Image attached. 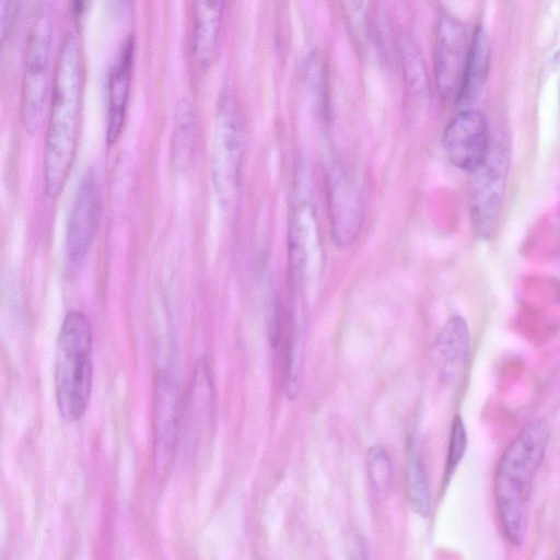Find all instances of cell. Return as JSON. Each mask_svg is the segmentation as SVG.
Listing matches in <instances>:
<instances>
[{"label": "cell", "mask_w": 560, "mask_h": 560, "mask_svg": "<svg viewBox=\"0 0 560 560\" xmlns=\"http://www.w3.org/2000/svg\"><path fill=\"white\" fill-rule=\"evenodd\" d=\"M301 350L299 346H293L289 354V363L287 371L285 392L292 398L298 389V382L301 370Z\"/></svg>", "instance_id": "20"}, {"label": "cell", "mask_w": 560, "mask_h": 560, "mask_svg": "<svg viewBox=\"0 0 560 560\" xmlns=\"http://www.w3.org/2000/svg\"><path fill=\"white\" fill-rule=\"evenodd\" d=\"M408 495L412 510L421 517L430 513V491L425 469L416 451H409Z\"/></svg>", "instance_id": "17"}, {"label": "cell", "mask_w": 560, "mask_h": 560, "mask_svg": "<svg viewBox=\"0 0 560 560\" xmlns=\"http://www.w3.org/2000/svg\"><path fill=\"white\" fill-rule=\"evenodd\" d=\"M178 398L174 383L160 375L154 394V466L162 474L167 470L177 440Z\"/></svg>", "instance_id": "10"}, {"label": "cell", "mask_w": 560, "mask_h": 560, "mask_svg": "<svg viewBox=\"0 0 560 560\" xmlns=\"http://www.w3.org/2000/svg\"><path fill=\"white\" fill-rule=\"evenodd\" d=\"M101 215L96 177L86 170L78 186L66 235V268L73 276L83 268L93 245Z\"/></svg>", "instance_id": "7"}, {"label": "cell", "mask_w": 560, "mask_h": 560, "mask_svg": "<svg viewBox=\"0 0 560 560\" xmlns=\"http://www.w3.org/2000/svg\"><path fill=\"white\" fill-rule=\"evenodd\" d=\"M83 79L82 51L77 37L69 33L57 59L45 140L44 183L50 198L62 190L75 156Z\"/></svg>", "instance_id": "1"}, {"label": "cell", "mask_w": 560, "mask_h": 560, "mask_svg": "<svg viewBox=\"0 0 560 560\" xmlns=\"http://www.w3.org/2000/svg\"><path fill=\"white\" fill-rule=\"evenodd\" d=\"M467 446V433L465 429L464 421L460 416H456L452 423L447 458H446V467H445V477L446 480L451 478L458 464L464 457L465 451Z\"/></svg>", "instance_id": "19"}, {"label": "cell", "mask_w": 560, "mask_h": 560, "mask_svg": "<svg viewBox=\"0 0 560 560\" xmlns=\"http://www.w3.org/2000/svg\"><path fill=\"white\" fill-rule=\"evenodd\" d=\"M50 45V22L40 14L30 32L22 83L21 117L30 133L38 129L48 96Z\"/></svg>", "instance_id": "6"}, {"label": "cell", "mask_w": 560, "mask_h": 560, "mask_svg": "<svg viewBox=\"0 0 560 560\" xmlns=\"http://www.w3.org/2000/svg\"><path fill=\"white\" fill-rule=\"evenodd\" d=\"M509 150L504 140L490 143L482 163L470 172L469 207L475 233L491 238L498 230L509 173Z\"/></svg>", "instance_id": "5"}, {"label": "cell", "mask_w": 560, "mask_h": 560, "mask_svg": "<svg viewBox=\"0 0 560 560\" xmlns=\"http://www.w3.org/2000/svg\"><path fill=\"white\" fill-rule=\"evenodd\" d=\"M366 464L373 492L380 498L385 497L393 482V469L387 452L380 445L370 447Z\"/></svg>", "instance_id": "18"}, {"label": "cell", "mask_w": 560, "mask_h": 560, "mask_svg": "<svg viewBox=\"0 0 560 560\" xmlns=\"http://www.w3.org/2000/svg\"><path fill=\"white\" fill-rule=\"evenodd\" d=\"M442 141L448 161L470 173L482 163L490 148L486 117L474 108L460 110L445 127Z\"/></svg>", "instance_id": "9"}, {"label": "cell", "mask_w": 560, "mask_h": 560, "mask_svg": "<svg viewBox=\"0 0 560 560\" xmlns=\"http://www.w3.org/2000/svg\"><path fill=\"white\" fill-rule=\"evenodd\" d=\"M549 442V425L530 420L502 454L494 477V497L503 533L513 546L524 542L534 481Z\"/></svg>", "instance_id": "2"}, {"label": "cell", "mask_w": 560, "mask_h": 560, "mask_svg": "<svg viewBox=\"0 0 560 560\" xmlns=\"http://www.w3.org/2000/svg\"><path fill=\"white\" fill-rule=\"evenodd\" d=\"M469 329L466 320L454 315L447 319L435 340L441 381L451 384L466 365L469 354Z\"/></svg>", "instance_id": "14"}, {"label": "cell", "mask_w": 560, "mask_h": 560, "mask_svg": "<svg viewBox=\"0 0 560 560\" xmlns=\"http://www.w3.org/2000/svg\"><path fill=\"white\" fill-rule=\"evenodd\" d=\"M16 0H1V24L2 34H5L8 27L10 28L15 14Z\"/></svg>", "instance_id": "22"}, {"label": "cell", "mask_w": 560, "mask_h": 560, "mask_svg": "<svg viewBox=\"0 0 560 560\" xmlns=\"http://www.w3.org/2000/svg\"><path fill=\"white\" fill-rule=\"evenodd\" d=\"M92 350L89 318L80 311H70L58 334L54 372L57 408L68 422L81 419L89 405L93 382Z\"/></svg>", "instance_id": "3"}, {"label": "cell", "mask_w": 560, "mask_h": 560, "mask_svg": "<svg viewBox=\"0 0 560 560\" xmlns=\"http://www.w3.org/2000/svg\"><path fill=\"white\" fill-rule=\"evenodd\" d=\"M469 45L464 24L451 14H443L436 26L434 71L438 91L444 100L456 101Z\"/></svg>", "instance_id": "8"}, {"label": "cell", "mask_w": 560, "mask_h": 560, "mask_svg": "<svg viewBox=\"0 0 560 560\" xmlns=\"http://www.w3.org/2000/svg\"><path fill=\"white\" fill-rule=\"evenodd\" d=\"M196 139L195 116L186 102L178 105L171 142V161L177 171H185L191 161Z\"/></svg>", "instance_id": "16"}, {"label": "cell", "mask_w": 560, "mask_h": 560, "mask_svg": "<svg viewBox=\"0 0 560 560\" xmlns=\"http://www.w3.org/2000/svg\"><path fill=\"white\" fill-rule=\"evenodd\" d=\"M491 59V48L486 31L478 26L469 45V52L460 90L455 103L463 109H472L486 85Z\"/></svg>", "instance_id": "15"}, {"label": "cell", "mask_w": 560, "mask_h": 560, "mask_svg": "<svg viewBox=\"0 0 560 560\" xmlns=\"http://www.w3.org/2000/svg\"><path fill=\"white\" fill-rule=\"evenodd\" d=\"M348 19L352 25L361 27L364 21V2L363 0H342Z\"/></svg>", "instance_id": "21"}, {"label": "cell", "mask_w": 560, "mask_h": 560, "mask_svg": "<svg viewBox=\"0 0 560 560\" xmlns=\"http://www.w3.org/2000/svg\"><path fill=\"white\" fill-rule=\"evenodd\" d=\"M243 136L240 110L229 90L221 92L215 108L211 175L222 206L233 205L240 185Z\"/></svg>", "instance_id": "4"}, {"label": "cell", "mask_w": 560, "mask_h": 560, "mask_svg": "<svg viewBox=\"0 0 560 560\" xmlns=\"http://www.w3.org/2000/svg\"><path fill=\"white\" fill-rule=\"evenodd\" d=\"M225 0H195L192 50L196 63L207 69L219 48Z\"/></svg>", "instance_id": "13"}, {"label": "cell", "mask_w": 560, "mask_h": 560, "mask_svg": "<svg viewBox=\"0 0 560 560\" xmlns=\"http://www.w3.org/2000/svg\"><path fill=\"white\" fill-rule=\"evenodd\" d=\"M133 51V39L129 37L121 46L109 74L106 130V141L109 145L118 141L122 131L130 94Z\"/></svg>", "instance_id": "11"}, {"label": "cell", "mask_w": 560, "mask_h": 560, "mask_svg": "<svg viewBox=\"0 0 560 560\" xmlns=\"http://www.w3.org/2000/svg\"><path fill=\"white\" fill-rule=\"evenodd\" d=\"M332 235L340 246L350 245L362 224V202L354 185L338 174L329 192Z\"/></svg>", "instance_id": "12"}, {"label": "cell", "mask_w": 560, "mask_h": 560, "mask_svg": "<svg viewBox=\"0 0 560 560\" xmlns=\"http://www.w3.org/2000/svg\"><path fill=\"white\" fill-rule=\"evenodd\" d=\"M89 0H73L74 11L77 15H81L88 4Z\"/></svg>", "instance_id": "23"}]
</instances>
